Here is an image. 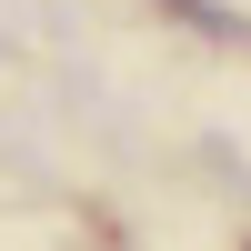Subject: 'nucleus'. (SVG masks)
<instances>
[{"label":"nucleus","instance_id":"nucleus-1","mask_svg":"<svg viewBox=\"0 0 251 251\" xmlns=\"http://www.w3.org/2000/svg\"><path fill=\"white\" fill-rule=\"evenodd\" d=\"M171 10H181V20H191V30H211V40H241V20H231V10H221V0H171Z\"/></svg>","mask_w":251,"mask_h":251}]
</instances>
